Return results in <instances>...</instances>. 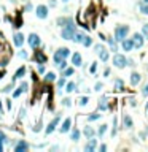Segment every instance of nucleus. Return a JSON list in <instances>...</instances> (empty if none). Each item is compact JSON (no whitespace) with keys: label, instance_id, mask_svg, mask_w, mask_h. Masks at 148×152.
<instances>
[{"label":"nucleus","instance_id":"obj_24","mask_svg":"<svg viewBox=\"0 0 148 152\" xmlns=\"http://www.w3.org/2000/svg\"><path fill=\"white\" fill-rule=\"evenodd\" d=\"M81 43L85 44V46H91V44H92V40L89 38V36H86V35H85V38H83Z\"/></svg>","mask_w":148,"mask_h":152},{"label":"nucleus","instance_id":"obj_30","mask_svg":"<svg viewBox=\"0 0 148 152\" xmlns=\"http://www.w3.org/2000/svg\"><path fill=\"white\" fill-rule=\"evenodd\" d=\"M99 117H100V114H97V113H96V114H91V116L88 117V121H97Z\"/></svg>","mask_w":148,"mask_h":152},{"label":"nucleus","instance_id":"obj_42","mask_svg":"<svg viewBox=\"0 0 148 152\" xmlns=\"http://www.w3.org/2000/svg\"><path fill=\"white\" fill-rule=\"evenodd\" d=\"M38 71L40 73H45V65H41V63H40V65H38Z\"/></svg>","mask_w":148,"mask_h":152},{"label":"nucleus","instance_id":"obj_51","mask_svg":"<svg viewBox=\"0 0 148 152\" xmlns=\"http://www.w3.org/2000/svg\"><path fill=\"white\" fill-rule=\"evenodd\" d=\"M0 78H2V73H0Z\"/></svg>","mask_w":148,"mask_h":152},{"label":"nucleus","instance_id":"obj_46","mask_svg":"<svg viewBox=\"0 0 148 152\" xmlns=\"http://www.w3.org/2000/svg\"><path fill=\"white\" fill-rule=\"evenodd\" d=\"M100 49H102V46H100V44H96V52H99Z\"/></svg>","mask_w":148,"mask_h":152},{"label":"nucleus","instance_id":"obj_6","mask_svg":"<svg viewBox=\"0 0 148 152\" xmlns=\"http://www.w3.org/2000/svg\"><path fill=\"white\" fill-rule=\"evenodd\" d=\"M41 43V40H40V36L37 35V33H30L29 35V44H30V48H37V46H40Z\"/></svg>","mask_w":148,"mask_h":152},{"label":"nucleus","instance_id":"obj_17","mask_svg":"<svg viewBox=\"0 0 148 152\" xmlns=\"http://www.w3.org/2000/svg\"><path fill=\"white\" fill-rule=\"evenodd\" d=\"M99 56H100V60H102V62H107L108 60V51L102 48L99 51Z\"/></svg>","mask_w":148,"mask_h":152},{"label":"nucleus","instance_id":"obj_11","mask_svg":"<svg viewBox=\"0 0 148 152\" xmlns=\"http://www.w3.org/2000/svg\"><path fill=\"white\" fill-rule=\"evenodd\" d=\"M35 60L38 63H45L46 62V56L41 52V51H35Z\"/></svg>","mask_w":148,"mask_h":152},{"label":"nucleus","instance_id":"obj_49","mask_svg":"<svg viewBox=\"0 0 148 152\" xmlns=\"http://www.w3.org/2000/svg\"><path fill=\"white\" fill-rule=\"evenodd\" d=\"M147 114H148V101H147Z\"/></svg>","mask_w":148,"mask_h":152},{"label":"nucleus","instance_id":"obj_22","mask_svg":"<svg viewBox=\"0 0 148 152\" xmlns=\"http://www.w3.org/2000/svg\"><path fill=\"white\" fill-rule=\"evenodd\" d=\"M83 38H85V35H83V33H75V35H73V40H75L77 43H81Z\"/></svg>","mask_w":148,"mask_h":152},{"label":"nucleus","instance_id":"obj_34","mask_svg":"<svg viewBox=\"0 0 148 152\" xmlns=\"http://www.w3.org/2000/svg\"><path fill=\"white\" fill-rule=\"evenodd\" d=\"M22 94V90H21V87H19V89H18V90H15V92H13V97H15V98H16V97H19Z\"/></svg>","mask_w":148,"mask_h":152},{"label":"nucleus","instance_id":"obj_21","mask_svg":"<svg viewBox=\"0 0 148 152\" xmlns=\"http://www.w3.org/2000/svg\"><path fill=\"white\" fill-rule=\"evenodd\" d=\"M85 135L88 136V138H91V136H94V130H92L91 127H86L85 128Z\"/></svg>","mask_w":148,"mask_h":152},{"label":"nucleus","instance_id":"obj_29","mask_svg":"<svg viewBox=\"0 0 148 152\" xmlns=\"http://www.w3.org/2000/svg\"><path fill=\"white\" fill-rule=\"evenodd\" d=\"M115 86H116V90H123V81L121 79H118L115 82Z\"/></svg>","mask_w":148,"mask_h":152},{"label":"nucleus","instance_id":"obj_38","mask_svg":"<svg viewBox=\"0 0 148 152\" xmlns=\"http://www.w3.org/2000/svg\"><path fill=\"white\" fill-rule=\"evenodd\" d=\"M27 87H29V86H27V82H22V84H21V90H22V92H26V90H27Z\"/></svg>","mask_w":148,"mask_h":152},{"label":"nucleus","instance_id":"obj_9","mask_svg":"<svg viewBox=\"0 0 148 152\" xmlns=\"http://www.w3.org/2000/svg\"><path fill=\"white\" fill-rule=\"evenodd\" d=\"M96 146H97V141L91 136V138H89V143L85 146V151H86V152H92V151L96 149Z\"/></svg>","mask_w":148,"mask_h":152},{"label":"nucleus","instance_id":"obj_31","mask_svg":"<svg viewBox=\"0 0 148 152\" xmlns=\"http://www.w3.org/2000/svg\"><path fill=\"white\" fill-rule=\"evenodd\" d=\"M105 130H107V125H100V128H99V132H97V133H99V136H102L104 133H105Z\"/></svg>","mask_w":148,"mask_h":152},{"label":"nucleus","instance_id":"obj_53","mask_svg":"<svg viewBox=\"0 0 148 152\" xmlns=\"http://www.w3.org/2000/svg\"><path fill=\"white\" fill-rule=\"evenodd\" d=\"M145 27H147V29H148V25H145Z\"/></svg>","mask_w":148,"mask_h":152},{"label":"nucleus","instance_id":"obj_47","mask_svg":"<svg viewBox=\"0 0 148 152\" xmlns=\"http://www.w3.org/2000/svg\"><path fill=\"white\" fill-rule=\"evenodd\" d=\"M24 114H26V111H24V109H21V114H19V117L22 119V117H24Z\"/></svg>","mask_w":148,"mask_h":152},{"label":"nucleus","instance_id":"obj_52","mask_svg":"<svg viewBox=\"0 0 148 152\" xmlns=\"http://www.w3.org/2000/svg\"><path fill=\"white\" fill-rule=\"evenodd\" d=\"M64 2H68V0H64Z\"/></svg>","mask_w":148,"mask_h":152},{"label":"nucleus","instance_id":"obj_44","mask_svg":"<svg viewBox=\"0 0 148 152\" xmlns=\"http://www.w3.org/2000/svg\"><path fill=\"white\" fill-rule=\"evenodd\" d=\"M29 10H32V3H27L26 5V11H29Z\"/></svg>","mask_w":148,"mask_h":152},{"label":"nucleus","instance_id":"obj_23","mask_svg":"<svg viewBox=\"0 0 148 152\" xmlns=\"http://www.w3.org/2000/svg\"><path fill=\"white\" fill-rule=\"evenodd\" d=\"M72 140H73V141H78V140H80V132H78L77 128L72 132Z\"/></svg>","mask_w":148,"mask_h":152},{"label":"nucleus","instance_id":"obj_3","mask_svg":"<svg viewBox=\"0 0 148 152\" xmlns=\"http://www.w3.org/2000/svg\"><path fill=\"white\" fill-rule=\"evenodd\" d=\"M68 54H70V51H68L67 48H61V49H57L56 51V54H54V63H59V62H62L64 59H66Z\"/></svg>","mask_w":148,"mask_h":152},{"label":"nucleus","instance_id":"obj_28","mask_svg":"<svg viewBox=\"0 0 148 152\" xmlns=\"http://www.w3.org/2000/svg\"><path fill=\"white\" fill-rule=\"evenodd\" d=\"M73 75V68H64V76H72Z\"/></svg>","mask_w":148,"mask_h":152},{"label":"nucleus","instance_id":"obj_18","mask_svg":"<svg viewBox=\"0 0 148 152\" xmlns=\"http://www.w3.org/2000/svg\"><path fill=\"white\" fill-rule=\"evenodd\" d=\"M26 75V67H21L19 70L16 71V75H15V79H18V78H22Z\"/></svg>","mask_w":148,"mask_h":152},{"label":"nucleus","instance_id":"obj_5","mask_svg":"<svg viewBox=\"0 0 148 152\" xmlns=\"http://www.w3.org/2000/svg\"><path fill=\"white\" fill-rule=\"evenodd\" d=\"M37 17H40V19H46V17H48V7H45V5H38V7H37Z\"/></svg>","mask_w":148,"mask_h":152},{"label":"nucleus","instance_id":"obj_37","mask_svg":"<svg viewBox=\"0 0 148 152\" xmlns=\"http://www.w3.org/2000/svg\"><path fill=\"white\" fill-rule=\"evenodd\" d=\"M11 89H13V86H11V84H8L7 87H3V89H2V90H3V92H10Z\"/></svg>","mask_w":148,"mask_h":152},{"label":"nucleus","instance_id":"obj_1","mask_svg":"<svg viewBox=\"0 0 148 152\" xmlns=\"http://www.w3.org/2000/svg\"><path fill=\"white\" fill-rule=\"evenodd\" d=\"M73 35H75V25H73L72 19L66 24V29L62 30V38L64 40H73Z\"/></svg>","mask_w":148,"mask_h":152},{"label":"nucleus","instance_id":"obj_33","mask_svg":"<svg viewBox=\"0 0 148 152\" xmlns=\"http://www.w3.org/2000/svg\"><path fill=\"white\" fill-rule=\"evenodd\" d=\"M108 43H110V48H112V51H116V43H115L113 40H108Z\"/></svg>","mask_w":148,"mask_h":152},{"label":"nucleus","instance_id":"obj_26","mask_svg":"<svg viewBox=\"0 0 148 152\" xmlns=\"http://www.w3.org/2000/svg\"><path fill=\"white\" fill-rule=\"evenodd\" d=\"M140 11L143 15H148V3H142L140 5Z\"/></svg>","mask_w":148,"mask_h":152},{"label":"nucleus","instance_id":"obj_48","mask_svg":"<svg viewBox=\"0 0 148 152\" xmlns=\"http://www.w3.org/2000/svg\"><path fill=\"white\" fill-rule=\"evenodd\" d=\"M3 151V146H2V143H0V152H2Z\"/></svg>","mask_w":148,"mask_h":152},{"label":"nucleus","instance_id":"obj_8","mask_svg":"<svg viewBox=\"0 0 148 152\" xmlns=\"http://www.w3.org/2000/svg\"><path fill=\"white\" fill-rule=\"evenodd\" d=\"M132 41H134V46H135V48H142L143 46V36L140 33H134Z\"/></svg>","mask_w":148,"mask_h":152},{"label":"nucleus","instance_id":"obj_36","mask_svg":"<svg viewBox=\"0 0 148 152\" xmlns=\"http://www.w3.org/2000/svg\"><path fill=\"white\" fill-rule=\"evenodd\" d=\"M19 57L21 59H26L27 57V52H26V51H19Z\"/></svg>","mask_w":148,"mask_h":152},{"label":"nucleus","instance_id":"obj_2","mask_svg":"<svg viewBox=\"0 0 148 152\" xmlns=\"http://www.w3.org/2000/svg\"><path fill=\"white\" fill-rule=\"evenodd\" d=\"M127 32H129L127 25H118L116 30H115V40H116V41H123L124 38H126Z\"/></svg>","mask_w":148,"mask_h":152},{"label":"nucleus","instance_id":"obj_14","mask_svg":"<svg viewBox=\"0 0 148 152\" xmlns=\"http://www.w3.org/2000/svg\"><path fill=\"white\" fill-rule=\"evenodd\" d=\"M72 63L75 67H81V56L78 52H75L73 54V57H72Z\"/></svg>","mask_w":148,"mask_h":152},{"label":"nucleus","instance_id":"obj_35","mask_svg":"<svg viewBox=\"0 0 148 152\" xmlns=\"http://www.w3.org/2000/svg\"><path fill=\"white\" fill-rule=\"evenodd\" d=\"M88 101H89V100H88V97H83V98L80 100V105H83V106H85V105L88 103Z\"/></svg>","mask_w":148,"mask_h":152},{"label":"nucleus","instance_id":"obj_16","mask_svg":"<svg viewBox=\"0 0 148 152\" xmlns=\"http://www.w3.org/2000/svg\"><path fill=\"white\" fill-rule=\"evenodd\" d=\"M140 79H142V78H140V75H138V73L134 71L132 75H131V84H132V86H137L138 82H140Z\"/></svg>","mask_w":148,"mask_h":152},{"label":"nucleus","instance_id":"obj_20","mask_svg":"<svg viewBox=\"0 0 148 152\" xmlns=\"http://www.w3.org/2000/svg\"><path fill=\"white\" fill-rule=\"evenodd\" d=\"M124 127L126 128H131L132 127V119L129 116H124Z\"/></svg>","mask_w":148,"mask_h":152},{"label":"nucleus","instance_id":"obj_45","mask_svg":"<svg viewBox=\"0 0 148 152\" xmlns=\"http://www.w3.org/2000/svg\"><path fill=\"white\" fill-rule=\"evenodd\" d=\"M64 82H66V81H64V79H59V82H57V86H59V87H62V86H64Z\"/></svg>","mask_w":148,"mask_h":152},{"label":"nucleus","instance_id":"obj_32","mask_svg":"<svg viewBox=\"0 0 148 152\" xmlns=\"http://www.w3.org/2000/svg\"><path fill=\"white\" fill-rule=\"evenodd\" d=\"M57 67H59V68H61V70H64V68H66V67H67V62H66V59H64V60H62V62H59V63H57Z\"/></svg>","mask_w":148,"mask_h":152},{"label":"nucleus","instance_id":"obj_4","mask_svg":"<svg viewBox=\"0 0 148 152\" xmlns=\"http://www.w3.org/2000/svg\"><path fill=\"white\" fill-rule=\"evenodd\" d=\"M113 65L116 67V68H124L127 65V60H126V57L121 56V54H116V56L113 57Z\"/></svg>","mask_w":148,"mask_h":152},{"label":"nucleus","instance_id":"obj_50","mask_svg":"<svg viewBox=\"0 0 148 152\" xmlns=\"http://www.w3.org/2000/svg\"><path fill=\"white\" fill-rule=\"evenodd\" d=\"M145 3H148V0H145Z\"/></svg>","mask_w":148,"mask_h":152},{"label":"nucleus","instance_id":"obj_12","mask_svg":"<svg viewBox=\"0 0 148 152\" xmlns=\"http://www.w3.org/2000/svg\"><path fill=\"white\" fill-rule=\"evenodd\" d=\"M132 48H134V41L124 38V40H123V49H124V51H131Z\"/></svg>","mask_w":148,"mask_h":152},{"label":"nucleus","instance_id":"obj_19","mask_svg":"<svg viewBox=\"0 0 148 152\" xmlns=\"http://www.w3.org/2000/svg\"><path fill=\"white\" fill-rule=\"evenodd\" d=\"M108 108V105H107V98H102L99 101V109H102V111H105V109Z\"/></svg>","mask_w":148,"mask_h":152},{"label":"nucleus","instance_id":"obj_41","mask_svg":"<svg viewBox=\"0 0 148 152\" xmlns=\"http://www.w3.org/2000/svg\"><path fill=\"white\" fill-rule=\"evenodd\" d=\"M70 101H72L70 98H66V100H64V105H66V106H70V105H72Z\"/></svg>","mask_w":148,"mask_h":152},{"label":"nucleus","instance_id":"obj_39","mask_svg":"<svg viewBox=\"0 0 148 152\" xmlns=\"http://www.w3.org/2000/svg\"><path fill=\"white\" fill-rule=\"evenodd\" d=\"M96 70H97V63L94 62V63L91 65V73H96Z\"/></svg>","mask_w":148,"mask_h":152},{"label":"nucleus","instance_id":"obj_10","mask_svg":"<svg viewBox=\"0 0 148 152\" xmlns=\"http://www.w3.org/2000/svg\"><path fill=\"white\" fill-rule=\"evenodd\" d=\"M27 149H29V144H27L26 141H19V143L16 144V147H15L16 152H24V151H27Z\"/></svg>","mask_w":148,"mask_h":152},{"label":"nucleus","instance_id":"obj_13","mask_svg":"<svg viewBox=\"0 0 148 152\" xmlns=\"http://www.w3.org/2000/svg\"><path fill=\"white\" fill-rule=\"evenodd\" d=\"M22 43H24V36H22V33H15V44L18 46V48H21Z\"/></svg>","mask_w":148,"mask_h":152},{"label":"nucleus","instance_id":"obj_27","mask_svg":"<svg viewBox=\"0 0 148 152\" xmlns=\"http://www.w3.org/2000/svg\"><path fill=\"white\" fill-rule=\"evenodd\" d=\"M45 79L46 81H54L56 79V75H54V73H48V75L45 76Z\"/></svg>","mask_w":148,"mask_h":152},{"label":"nucleus","instance_id":"obj_25","mask_svg":"<svg viewBox=\"0 0 148 152\" xmlns=\"http://www.w3.org/2000/svg\"><path fill=\"white\" fill-rule=\"evenodd\" d=\"M66 90L67 92H73V90H75V82H68V84L66 86Z\"/></svg>","mask_w":148,"mask_h":152},{"label":"nucleus","instance_id":"obj_40","mask_svg":"<svg viewBox=\"0 0 148 152\" xmlns=\"http://www.w3.org/2000/svg\"><path fill=\"white\" fill-rule=\"evenodd\" d=\"M102 87H104V86L100 84V82H97V84H96V89H94V90H102Z\"/></svg>","mask_w":148,"mask_h":152},{"label":"nucleus","instance_id":"obj_7","mask_svg":"<svg viewBox=\"0 0 148 152\" xmlns=\"http://www.w3.org/2000/svg\"><path fill=\"white\" fill-rule=\"evenodd\" d=\"M59 121H61V116H56V119H53V121L49 122V125H48V128H46V135H49V133H53V132H54V128L57 127V124H59Z\"/></svg>","mask_w":148,"mask_h":152},{"label":"nucleus","instance_id":"obj_15","mask_svg":"<svg viewBox=\"0 0 148 152\" xmlns=\"http://www.w3.org/2000/svg\"><path fill=\"white\" fill-rule=\"evenodd\" d=\"M70 125H72V121H70V119H66L64 124H62V127H61V133L68 132V130H70Z\"/></svg>","mask_w":148,"mask_h":152},{"label":"nucleus","instance_id":"obj_43","mask_svg":"<svg viewBox=\"0 0 148 152\" xmlns=\"http://www.w3.org/2000/svg\"><path fill=\"white\" fill-rule=\"evenodd\" d=\"M143 95H145V97L148 95V84H147L145 87H143Z\"/></svg>","mask_w":148,"mask_h":152}]
</instances>
